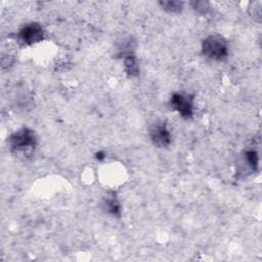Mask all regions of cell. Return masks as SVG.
I'll use <instances>...</instances> for the list:
<instances>
[{
  "label": "cell",
  "mask_w": 262,
  "mask_h": 262,
  "mask_svg": "<svg viewBox=\"0 0 262 262\" xmlns=\"http://www.w3.org/2000/svg\"><path fill=\"white\" fill-rule=\"evenodd\" d=\"M202 52L209 60L223 61L229 55L228 41L220 35H210L202 43Z\"/></svg>",
  "instance_id": "6da1fadb"
},
{
  "label": "cell",
  "mask_w": 262,
  "mask_h": 262,
  "mask_svg": "<svg viewBox=\"0 0 262 262\" xmlns=\"http://www.w3.org/2000/svg\"><path fill=\"white\" fill-rule=\"evenodd\" d=\"M8 142L12 151L16 153H29L35 148L37 137L32 129L22 128L10 135Z\"/></svg>",
  "instance_id": "7a4b0ae2"
},
{
  "label": "cell",
  "mask_w": 262,
  "mask_h": 262,
  "mask_svg": "<svg viewBox=\"0 0 262 262\" xmlns=\"http://www.w3.org/2000/svg\"><path fill=\"white\" fill-rule=\"evenodd\" d=\"M170 105L173 110L183 119H191L194 116V98L189 95L175 92L170 99Z\"/></svg>",
  "instance_id": "3957f363"
},
{
  "label": "cell",
  "mask_w": 262,
  "mask_h": 262,
  "mask_svg": "<svg viewBox=\"0 0 262 262\" xmlns=\"http://www.w3.org/2000/svg\"><path fill=\"white\" fill-rule=\"evenodd\" d=\"M17 37L24 44L33 45L43 40L44 30L38 23H30L20 30L17 33Z\"/></svg>",
  "instance_id": "277c9868"
},
{
  "label": "cell",
  "mask_w": 262,
  "mask_h": 262,
  "mask_svg": "<svg viewBox=\"0 0 262 262\" xmlns=\"http://www.w3.org/2000/svg\"><path fill=\"white\" fill-rule=\"evenodd\" d=\"M152 142L158 147H167L171 143V132L165 123H156L149 129Z\"/></svg>",
  "instance_id": "5b68a950"
},
{
  "label": "cell",
  "mask_w": 262,
  "mask_h": 262,
  "mask_svg": "<svg viewBox=\"0 0 262 262\" xmlns=\"http://www.w3.org/2000/svg\"><path fill=\"white\" fill-rule=\"evenodd\" d=\"M103 208L106 213L112 216L121 215V205L114 193H112L111 195L105 198L103 202Z\"/></svg>",
  "instance_id": "8992f818"
},
{
  "label": "cell",
  "mask_w": 262,
  "mask_h": 262,
  "mask_svg": "<svg viewBox=\"0 0 262 262\" xmlns=\"http://www.w3.org/2000/svg\"><path fill=\"white\" fill-rule=\"evenodd\" d=\"M123 62L125 72L129 77H136L139 74L138 61L133 53H128L123 55Z\"/></svg>",
  "instance_id": "52a82bcc"
},
{
  "label": "cell",
  "mask_w": 262,
  "mask_h": 262,
  "mask_svg": "<svg viewBox=\"0 0 262 262\" xmlns=\"http://www.w3.org/2000/svg\"><path fill=\"white\" fill-rule=\"evenodd\" d=\"M245 160L248 166L251 168L253 171H256L259 166V156L258 153L254 149H248L245 153Z\"/></svg>",
  "instance_id": "ba28073f"
},
{
  "label": "cell",
  "mask_w": 262,
  "mask_h": 262,
  "mask_svg": "<svg viewBox=\"0 0 262 262\" xmlns=\"http://www.w3.org/2000/svg\"><path fill=\"white\" fill-rule=\"evenodd\" d=\"M160 4L165 10L169 12H180L183 6V2L176 1V0H172V1H161Z\"/></svg>",
  "instance_id": "9c48e42d"
},
{
  "label": "cell",
  "mask_w": 262,
  "mask_h": 262,
  "mask_svg": "<svg viewBox=\"0 0 262 262\" xmlns=\"http://www.w3.org/2000/svg\"><path fill=\"white\" fill-rule=\"evenodd\" d=\"M194 8L199 12V13H202V14H205L207 13L209 11V3L208 2H205V1H195L192 3Z\"/></svg>",
  "instance_id": "30bf717a"
},
{
  "label": "cell",
  "mask_w": 262,
  "mask_h": 262,
  "mask_svg": "<svg viewBox=\"0 0 262 262\" xmlns=\"http://www.w3.org/2000/svg\"><path fill=\"white\" fill-rule=\"evenodd\" d=\"M252 5H253V7H251V8H254L252 15L254 16V18H257L258 21H260V18H261V2L256 1L254 3H252Z\"/></svg>",
  "instance_id": "8fae6325"
},
{
  "label": "cell",
  "mask_w": 262,
  "mask_h": 262,
  "mask_svg": "<svg viewBox=\"0 0 262 262\" xmlns=\"http://www.w3.org/2000/svg\"><path fill=\"white\" fill-rule=\"evenodd\" d=\"M105 157H106V154H105L104 152H99V153L97 154V159H98L99 161H103V160L105 159Z\"/></svg>",
  "instance_id": "7c38bea8"
}]
</instances>
